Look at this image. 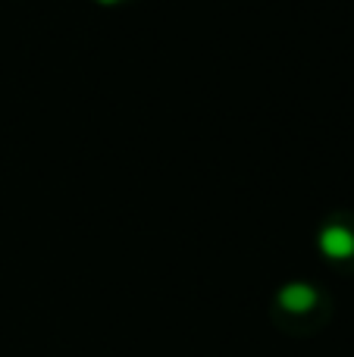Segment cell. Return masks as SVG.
<instances>
[{"label":"cell","instance_id":"2","mask_svg":"<svg viewBox=\"0 0 354 357\" xmlns=\"http://www.w3.org/2000/svg\"><path fill=\"white\" fill-rule=\"evenodd\" d=\"M276 301H279V307L288 310V314H307V310L320 301V291L307 282H292L276 295Z\"/></svg>","mask_w":354,"mask_h":357},{"label":"cell","instance_id":"3","mask_svg":"<svg viewBox=\"0 0 354 357\" xmlns=\"http://www.w3.org/2000/svg\"><path fill=\"white\" fill-rule=\"evenodd\" d=\"M100 3H119V0H100Z\"/></svg>","mask_w":354,"mask_h":357},{"label":"cell","instance_id":"1","mask_svg":"<svg viewBox=\"0 0 354 357\" xmlns=\"http://www.w3.org/2000/svg\"><path fill=\"white\" fill-rule=\"evenodd\" d=\"M317 248H320V254L330 260H348V257H354V232L348 226L330 222V226L320 229Z\"/></svg>","mask_w":354,"mask_h":357}]
</instances>
